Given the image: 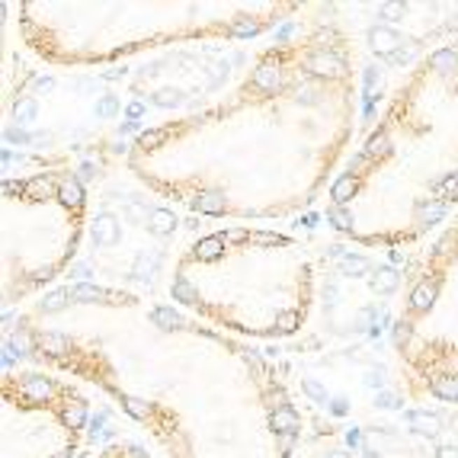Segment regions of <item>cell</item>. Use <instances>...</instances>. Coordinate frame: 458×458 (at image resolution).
Returning <instances> with one entry per match:
<instances>
[]
</instances>
